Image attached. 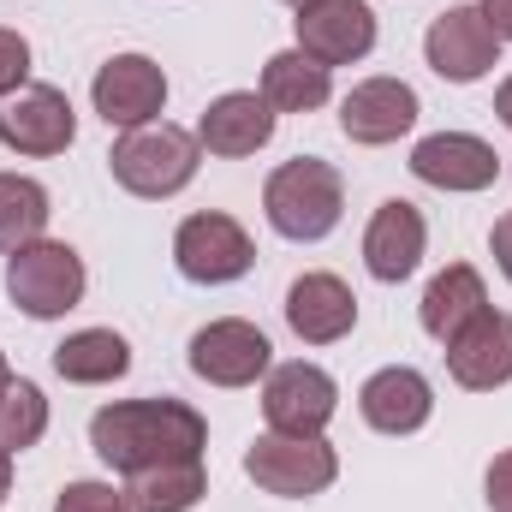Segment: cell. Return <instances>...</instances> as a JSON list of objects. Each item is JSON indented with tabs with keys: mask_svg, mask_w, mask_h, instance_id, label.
<instances>
[{
	"mask_svg": "<svg viewBox=\"0 0 512 512\" xmlns=\"http://www.w3.org/2000/svg\"><path fill=\"white\" fill-rule=\"evenodd\" d=\"M90 447L108 471L137 477V471H161L179 459H203L209 423L185 399H120L90 417Z\"/></svg>",
	"mask_w": 512,
	"mask_h": 512,
	"instance_id": "obj_1",
	"label": "cell"
},
{
	"mask_svg": "<svg viewBox=\"0 0 512 512\" xmlns=\"http://www.w3.org/2000/svg\"><path fill=\"white\" fill-rule=\"evenodd\" d=\"M262 209H268V227L292 245H316L340 227L346 215V179L322 161V155H298L286 167L268 173L262 185Z\"/></svg>",
	"mask_w": 512,
	"mask_h": 512,
	"instance_id": "obj_2",
	"label": "cell"
},
{
	"mask_svg": "<svg viewBox=\"0 0 512 512\" xmlns=\"http://www.w3.org/2000/svg\"><path fill=\"white\" fill-rule=\"evenodd\" d=\"M197 161H203L197 131L167 126V120L126 131L108 149V173L126 185L131 197H173V191H185L197 179Z\"/></svg>",
	"mask_w": 512,
	"mask_h": 512,
	"instance_id": "obj_3",
	"label": "cell"
},
{
	"mask_svg": "<svg viewBox=\"0 0 512 512\" xmlns=\"http://www.w3.org/2000/svg\"><path fill=\"white\" fill-rule=\"evenodd\" d=\"M6 292L24 316L54 322L66 310H78V298H84V256L60 239H36L6 256Z\"/></svg>",
	"mask_w": 512,
	"mask_h": 512,
	"instance_id": "obj_4",
	"label": "cell"
},
{
	"mask_svg": "<svg viewBox=\"0 0 512 512\" xmlns=\"http://www.w3.org/2000/svg\"><path fill=\"white\" fill-rule=\"evenodd\" d=\"M245 477H251L262 495H280V501H304V495H322L334 477H340V459L322 435H256L251 453H245Z\"/></svg>",
	"mask_w": 512,
	"mask_h": 512,
	"instance_id": "obj_5",
	"label": "cell"
},
{
	"mask_svg": "<svg viewBox=\"0 0 512 512\" xmlns=\"http://www.w3.org/2000/svg\"><path fill=\"white\" fill-rule=\"evenodd\" d=\"M173 262H179V274L197 280V286H227V280L251 274L256 245L233 215L203 209V215H185V221H179V233H173Z\"/></svg>",
	"mask_w": 512,
	"mask_h": 512,
	"instance_id": "obj_6",
	"label": "cell"
},
{
	"mask_svg": "<svg viewBox=\"0 0 512 512\" xmlns=\"http://www.w3.org/2000/svg\"><path fill=\"white\" fill-rule=\"evenodd\" d=\"M334 405H340V387L328 370L292 358V364H274L268 382H262V417L274 435H322L334 423Z\"/></svg>",
	"mask_w": 512,
	"mask_h": 512,
	"instance_id": "obj_7",
	"label": "cell"
},
{
	"mask_svg": "<svg viewBox=\"0 0 512 512\" xmlns=\"http://www.w3.org/2000/svg\"><path fill=\"white\" fill-rule=\"evenodd\" d=\"M423 60L447 84H477L501 66V36L489 30L483 6H447L423 36Z\"/></svg>",
	"mask_w": 512,
	"mask_h": 512,
	"instance_id": "obj_8",
	"label": "cell"
},
{
	"mask_svg": "<svg viewBox=\"0 0 512 512\" xmlns=\"http://www.w3.org/2000/svg\"><path fill=\"white\" fill-rule=\"evenodd\" d=\"M292 30H298V48L316 66H328V72L352 66V60H364L376 48V12H370V0H304L298 18H292Z\"/></svg>",
	"mask_w": 512,
	"mask_h": 512,
	"instance_id": "obj_9",
	"label": "cell"
},
{
	"mask_svg": "<svg viewBox=\"0 0 512 512\" xmlns=\"http://www.w3.org/2000/svg\"><path fill=\"white\" fill-rule=\"evenodd\" d=\"M72 137H78V114L54 84H24L0 102V143L18 155H66Z\"/></svg>",
	"mask_w": 512,
	"mask_h": 512,
	"instance_id": "obj_10",
	"label": "cell"
},
{
	"mask_svg": "<svg viewBox=\"0 0 512 512\" xmlns=\"http://www.w3.org/2000/svg\"><path fill=\"white\" fill-rule=\"evenodd\" d=\"M90 102L108 126L137 131V126H155L161 108H167V72L149 60V54H114L96 84H90Z\"/></svg>",
	"mask_w": 512,
	"mask_h": 512,
	"instance_id": "obj_11",
	"label": "cell"
},
{
	"mask_svg": "<svg viewBox=\"0 0 512 512\" xmlns=\"http://www.w3.org/2000/svg\"><path fill=\"white\" fill-rule=\"evenodd\" d=\"M191 370L215 387H251L256 376L274 370V346H268V334L256 322L221 316V322L191 334Z\"/></svg>",
	"mask_w": 512,
	"mask_h": 512,
	"instance_id": "obj_12",
	"label": "cell"
},
{
	"mask_svg": "<svg viewBox=\"0 0 512 512\" xmlns=\"http://www.w3.org/2000/svg\"><path fill=\"white\" fill-rule=\"evenodd\" d=\"M411 173L435 191H489L501 179V155L471 131H435L411 149Z\"/></svg>",
	"mask_w": 512,
	"mask_h": 512,
	"instance_id": "obj_13",
	"label": "cell"
},
{
	"mask_svg": "<svg viewBox=\"0 0 512 512\" xmlns=\"http://www.w3.org/2000/svg\"><path fill=\"white\" fill-rule=\"evenodd\" d=\"M447 370L453 382L471 393H495L512 382V316L507 310H483L471 316L453 340H447Z\"/></svg>",
	"mask_w": 512,
	"mask_h": 512,
	"instance_id": "obj_14",
	"label": "cell"
},
{
	"mask_svg": "<svg viewBox=\"0 0 512 512\" xmlns=\"http://www.w3.org/2000/svg\"><path fill=\"white\" fill-rule=\"evenodd\" d=\"M423 245H429V221H423V209L405 203V197H387L382 209L370 215V227H364V268H370L382 286H399V280L417 274Z\"/></svg>",
	"mask_w": 512,
	"mask_h": 512,
	"instance_id": "obj_15",
	"label": "cell"
},
{
	"mask_svg": "<svg viewBox=\"0 0 512 512\" xmlns=\"http://www.w3.org/2000/svg\"><path fill=\"white\" fill-rule=\"evenodd\" d=\"M417 90L405 84V78H364L346 102H340V131L352 137V143H370V149H382V143H399L405 131L417 126Z\"/></svg>",
	"mask_w": 512,
	"mask_h": 512,
	"instance_id": "obj_16",
	"label": "cell"
},
{
	"mask_svg": "<svg viewBox=\"0 0 512 512\" xmlns=\"http://www.w3.org/2000/svg\"><path fill=\"white\" fill-rule=\"evenodd\" d=\"M286 322L304 346H334L358 328V298L340 274H298L286 292Z\"/></svg>",
	"mask_w": 512,
	"mask_h": 512,
	"instance_id": "obj_17",
	"label": "cell"
},
{
	"mask_svg": "<svg viewBox=\"0 0 512 512\" xmlns=\"http://www.w3.org/2000/svg\"><path fill=\"white\" fill-rule=\"evenodd\" d=\"M274 137V108L262 102V90H227L203 108L197 120V143L221 161H239V155H256L262 143Z\"/></svg>",
	"mask_w": 512,
	"mask_h": 512,
	"instance_id": "obj_18",
	"label": "cell"
},
{
	"mask_svg": "<svg viewBox=\"0 0 512 512\" xmlns=\"http://www.w3.org/2000/svg\"><path fill=\"white\" fill-rule=\"evenodd\" d=\"M358 411H364V423H370L376 435H417V429L429 423V411H435V387L423 382L417 370L393 364V370H376V376L364 382Z\"/></svg>",
	"mask_w": 512,
	"mask_h": 512,
	"instance_id": "obj_19",
	"label": "cell"
},
{
	"mask_svg": "<svg viewBox=\"0 0 512 512\" xmlns=\"http://www.w3.org/2000/svg\"><path fill=\"white\" fill-rule=\"evenodd\" d=\"M483 310H489L483 274H477L471 262H453V268H441V274L423 286V310H417V316H423V334L447 346V340H453L471 316H483Z\"/></svg>",
	"mask_w": 512,
	"mask_h": 512,
	"instance_id": "obj_20",
	"label": "cell"
},
{
	"mask_svg": "<svg viewBox=\"0 0 512 512\" xmlns=\"http://www.w3.org/2000/svg\"><path fill=\"white\" fill-rule=\"evenodd\" d=\"M131 370V346L114 334V328H78L54 346V376L60 382H78V387H102V382H120Z\"/></svg>",
	"mask_w": 512,
	"mask_h": 512,
	"instance_id": "obj_21",
	"label": "cell"
},
{
	"mask_svg": "<svg viewBox=\"0 0 512 512\" xmlns=\"http://www.w3.org/2000/svg\"><path fill=\"white\" fill-rule=\"evenodd\" d=\"M328 96H334V72L316 66L304 48H286V54H274V60L262 66V102H268L274 114H310V108H322Z\"/></svg>",
	"mask_w": 512,
	"mask_h": 512,
	"instance_id": "obj_22",
	"label": "cell"
},
{
	"mask_svg": "<svg viewBox=\"0 0 512 512\" xmlns=\"http://www.w3.org/2000/svg\"><path fill=\"white\" fill-rule=\"evenodd\" d=\"M203 495H209L203 459H179V465H161V471H137V477H126L131 512H191Z\"/></svg>",
	"mask_w": 512,
	"mask_h": 512,
	"instance_id": "obj_23",
	"label": "cell"
},
{
	"mask_svg": "<svg viewBox=\"0 0 512 512\" xmlns=\"http://www.w3.org/2000/svg\"><path fill=\"white\" fill-rule=\"evenodd\" d=\"M48 191L36 185V179H24V173H0V251H24V245H36L42 239V227H48Z\"/></svg>",
	"mask_w": 512,
	"mask_h": 512,
	"instance_id": "obj_24",
	"label": "cell"
},
{
	"mask_svg": "<svg viewBox=\"0 0 512 512\" xmlns=\"http://www.w3.org/2000/svg\"><path fill=\"white\" fill-rule=\"evenodd\" d=\"M48 435V399H42V387L24 382V376H12L6 393H0V447L6 453H24V447H36Z\"/></svg>",
	"mask_w": 512,
	"mask_h": 512,
	"instance_id": "obj_25",
	"label": "cell"
},
{
	"mask_svg": "<svg viewBox=\"0 0 512 512\" xmlns=\"http://www.w3.org/2000/svg\"><path fill=\"white\" fill-rule=\"evenodd\" d=\"M54 512H131V501H126V489H114V483H66Z\"/></svg>",
	"mask_w": 512,
	"mask_h": 512,
	"instance_id": "obj_26",
	"label": "cell"
},
{
	"mask_svg": "<svg viewBox=\"0 0 512 512\" xmlns=\"http://www.w3.org/2000/svg\"><path fill=\"white\" fill-rule=\"evenodd\" d=\"M24 78H30V42L0 24V102H6L12 90H24Z\"/></svg>",
	"mask_w": 512,
	"mask_h": 512,
	"instance_id": "obj_27",
	"label": "cell"
},
{
	"mask_svg": "<svg viewBox=\"0 0 512 512\" xmlns=\"http://www.w3.org/2000/svg\"><path fill=\"white\" fill-rule=\"evenodd\" d=\"M483 489H489V512H512V453H495Z\"/></svg>",
	"mask_w": 512,
	"mask_h": 512,
	"instance_id": "obj_28",
	"label": "cell"
},
{
	"mask_svg": "<svg viewBox=\"0 0 512 512\" xmlns=\"http://www.w3.org/2000/svg\"><path fill=\"white\" fill-rule=\"evenodd\" d=\"M489 251H495V262H501V274L512 280V209L495 221V233H489Z\"/></svg>",
	"mask_w": 512,
	"mask_h": 512,
	"instance_id": "obj_29",
	"label": "cell"
},
{
	"mask_svg": "<svg viewBox=\"0 0 512 512\" xmlns=\"http://www.w3.org/2000/svg\"><path fill=\"white\" fill-rule=\"evenodd\" d=\"M483 18L501 42H512V0H483Z\"/></svg>",
	"mask_w": 512,
	"mask_h": 512,
	"instance_id": "obj_30",
	"label": "cell"
},
{
	"mask_svg": "<svg viewBox=\"0 0 512 512\" xmlns=\"http://www.w3.org/2000/svg\"><path fill=\"white\" fill-rule=\"evenodd\" d=\"M495 120H501V126H512V78L495 90Z\"/></svg>",
	"mask_w": 512,
	"mask_h": 512,
	"instance_id": "obj_31",
	"label": "cell"
},
{
	"mask_svg": "<svg viewBox=\"0 0 512 512\" xmlns=\"http://www.w3.org/2000/svg\"><path fill=\"white\" fill-rule=\"evenodd\" d=\"M6 489H12V453L0 447V507H6Z\"/></svg>",
	"mask_w": 512,
	"mask_h": 512,
	"instance_id": "obj_32",
	"label": "cell"
},
{
	"mask_svg": "<svg viewBox=\"0 0 512 512\" xmlns=\"http://www.w3.org/2000/svg\"><path fill=\"white\" fill-rule=\"evenodd\" d=\"M6 382H12V364H6V352H0V393H6Z\"/></svg>",
	"mask_w": 512,
	"mask_h": 512,
	"instance_id": "obj_33",
	"label": "cell"
},
{
	"mask_svg": "<svg viewBox=\"0 0 512 512\" xmlns=\"http://www.w3.org/2000/svg\"><path fill=\"white\" fill-rule=\"evenodd\" d=\"M286 6H304V0H286Z\"/></svg>",
	"mask_w": 512,
	"mask_h": 512,
	"instance_id": "obj_34",
	"label": "cell"
}]
</instances>
